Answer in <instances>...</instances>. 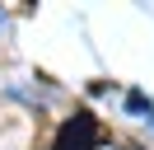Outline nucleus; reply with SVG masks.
Masks as SVG:
<instances>
[{"label": "nucleus", "mask_w": 154, "mask_h": 150, "mask_svg": "<svg viewBox=\"0 0 154 150\" xmlns=\"http://www.w3.org/2000/svg\"><path fill=\"white\" fill-rule=\"evenodd\" d=\"M94 145H98V122H94V112H75V117L56 131V150H94Z\"/></svg>", "instance_id": "1"}, {"label": "nucleus", "mask_w": 154, "mask_h": 150, "mask_svg": "<svg viewBox=\"0 0 154 150\" xmlns=\"http://www.w3.org/2000/svg\"><path fill=\"white\" fill-rule=\"evenodd\" d=\"M126 108H131V112H149V117H154V108L145 103V94H131V99H126Z\"/></svg>", "instance_id": "2"}]
</instances>
